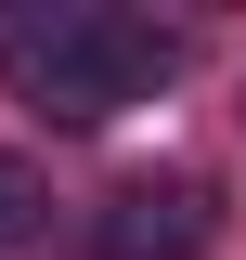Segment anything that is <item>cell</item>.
I'll use <instances>...</instances> for the list:
<instances>
[{
  "label": "cell",
  "instance_id": "cell-1",
  "mask_svg": "<svg viewBox=\"0 0 246 260\" xmlns=\"http://www.w3.org/2000/svg\"><path fill=\"white\" fill-rule=\"evenodd\" d=\"M169 65H182V39L143 26V13H104V0H65V13H13L0 26V78L39 117H65V130H104L130 104H155Z\"/></svg>",
  "mask_w": 246,
  "mask_h": 260
},
{
  "label": "cell",
  "instance_id": "cell-2",
  "mask_svg": "<svg viewBox=\"0 0 246 260\" xmlns=\"http://www.w3.org/2000/svg\"><path fill=\"white\" fill-rule=\"evenodd\" d=\"M91 247L104 260H208L220 247V182H208V169H143V182L104 195Z\"/></svg>",
  "mask_w": 246,
  "mask_h": 260
},
{
  "label": "cell",
  "instance_id": "cell-3",
  "mask_svg": "<svg viewBox=\"0 0 246 260\" xmlns=\"http://www.w3.org/2000/svg\"><path fill=\"white\" fill-rule=\"evenodd\" d=\"M39 221H52V182H39V169H26V156H13V143H0V260L26 247V234H39Z\"/></svg>",
  "mask_w": 246,
  "mask_h": 260
}]
</instances>
